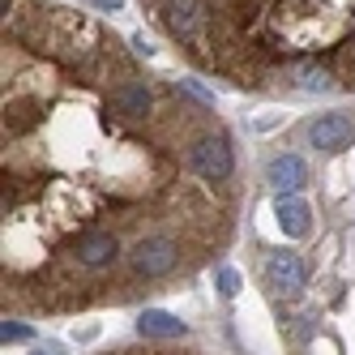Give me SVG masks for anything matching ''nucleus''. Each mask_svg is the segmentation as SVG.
Wrapping results in <instances>:
<instances>
[{
  "mask_svg": "<svg viewBox=\"0 0 355 355\" xmlns=\"http://www.w3.org/2000/svg\"><path fill=\"white\" fill-rule=\"evenodd\" d=\"M180 240L167 236V232H150L141 236L133 248H129V270L133 278H146V283H155V278H167L175 266H180Z\"/></svg>",
  "mask_w": 355,
  "mask_h": 355,
  "instance_id": "nucleus-1",
  "label": "nucleus"
},
{
  "mask_svg": "<svg viewBox=\"0 0 355 355\" xmlns=\"http://www.w3.org/2000/svg\"><path fill=\"white\" fill-rule=\"evenodd\" d=\"M189 167L201 175L206 184H227L236 171V155H232V141H227L223 133H201L193 137V146L184 150Z\"/></svg>",
  "mask_w": 355,
  "mask_h": 355,
  "instance_id": "nucleus-2",
  "label": "nucleus"
},
{
  "mask_svg": "<svg viewBox=\"0 0 355 355\" xmlns=\"http://www.w3.org/2000/svg\"><path fill=\"white\" fill-rule=\"evenodd\" d=\"M69 257L78 261V270L86 274H103L107 266L120 261V236L107 232V227H94V232H82L78 240L69 244Z\"/></svg>",
  "mask_w": 355,
  "mask_h": 355,
  "instance_id": "nucleus-3",
  "label": "nucleus"
},
{
  "mask_svg": "<svg viewBox=\"0 0 355 355\" xmlns=\"http://www.w3.org/2000/svg\"><path fill=\"white\" fill-rule=\"evenodd\" d=\"M159 17L175 43H197L210 26V0H163Z\"/></svg>",
  "mask_w": 355,
  "mask_h": 355,
  "instance_id": "nucleus-4",
  "label": "nucleus"
},
{
  "mask_svg": "<svg viewBox=\"0 0 355 355\" xmlns=\"http://www.w3.org/2000/svg\"><path fill=\"white\" fill-rule=\"evenodd\" d=\"M309 141L317 150H325V155H334V150H347L355 141V120L343 116V112H325L309 124Z\"/></svg>",
  "mask_w": 355,
  "mask_h": 355,
  "instance_id": "nucleus-5",
  "label": "nucleus"
},
{
  "mask_svg": "<svg viewBox=\"0 0 355 355\" xmlns=\"http://www.w3.org/2000/svg\"><path fill=\"white\" fill-rule=\"evenodd\" d=\"M112 107L124 116V120H146L155 112V94H150V82L146 78H124L112 86Z\"/></svg>",
  "mask_w": 355,
  "mask_h": 355,
  "instance_id": "nucleus-6",
  "label": "nucleus"
},
{
  "mask_svg": "<svg viewBox=\"0 0 355 355\" xmlns=\"http://www.w3.org/2000/svg\"><path fill=\"white\" fill-rule=\"evenodd\" d=\"M266 283H270L278 295H300L304 283H309V270H304V261L295 257V252H270V261H266Z\"/></svg>",
  "mask_w": 355,
  "mask_h": 355,
  "instance_id": "nucleus-7",
  "label": "nucleus"
},
{
  "mask_svg": "<svg viewBox=\"0 0 355 355\" xmlns=\"http://www.w3.org/2000/svg\"><path fill=\"white\" fill-rule=\"evenodd\" d=\"M266 180H270L278 193H300L304 184H309V167H304V159H295V155H278V159L266 167Z\"/></svg>",
  "mask_w": 355,
  "mask_h": 355,
  "instance_id": "nucleus-8",
  "label": "nucleus"
},
{
  "mask_svg": "<svg viewBox=\"0 0 355 355\" xmlns=\"http://www.w3.org/2000/svg\"><path fill=\"white\" fill-rule=\"evenodd\" d=\"M274 218H278V227H283L287 236H309V218H313V210H309V201H300V197H291V193H278V201H274Z\"/></svg>",
  "mask_w": 355,
  "mask_h": 355,
  "instance_id": "nucleus-9",
  "label": "nucleus"
},
{
  "mask_svg": "<svg viewBox=\"0 0 355 355\" xmlns=\"http://www.w3.org/2000/svg\"><path fill=\"white\" fill-rule=\"evenodd\" d=\"M137 329H141L146 338H180L184 334V321H175L171 313H155V309H150V313H141Z\"/></svg>",
  "mask_w": 355,
  "mask_h": 355,
  "instance_id": "nucleus-10",
  "label": "nucleus"
},
{
  "mask_svg": "<svg viewBox=\"0 0 355 355\" xmlns=\"http://www.w3.org/2000/svg\"><path fill=\"white\" fill-rule=\"evenodd\" d=\"M295 86L300 90H329L334 86V73H329L325 64H295Z\"/></svg>",
  "mask_w": 355,
  "mask_h": 355,
  "instance_id": "nucleus-11",
  "label": "nucleus"
},
{
  "mask_svg": "<svg viewBox=\"0 0 355 355\" xmlns=\"http://www.w3.org/2000/svg\"><path fill=\"white\" fill-rule=\"evenodd\" d=\"M218 291H223V295H236V291H240V274L223 266V270H218Z\"/></svg>",
  "mask_w": 355,
  "mask_h": 355,
  "instance_id": "nucleus-12",
  "label": "nucleus"
},
{
  "mask_svg": "<svg viewBox=\"0 0 355 355\" xmlns=\"http://www.w3.org/2000/svg\"><path fill=\"white\" fill-rule=\"evenodd\" d=\"M0 338H5V343H21V338H31V329H26V325H17V321H5Z\"/></svg>",
  "mask_w": 355,
  "mask_h": 355,
  "instance_id": "nucleus-13",
  "label": "nucleus"
},
{
  "mask_svg": "<svg viewBox=\"0 0 355 355\" xmlns=\"http://www.w3.org/2000/svg\"><path fill=\"white\" fill-rule=\"evenodd\" d=\"M90 5H98V9H124V0H90Z\"/></svg>",
  "mask_w": 355,
  "mask_h": 355,
  "instance_id": "nucleus-14",
  "label": "nucleus"
},
{
  "mask_svg": "<svg viewBox=\"0 0 355 355\" xmlns=\"http://www.w3.org/2000/svg\"><path fill=\"white\" fill-rule=\"evenodd\" d=\"M35 355H43V351H35Z\"/></svg>",
  "mask_w": 355,
  "mask_h": 355,
  "instance_id": "nucleus-15",
  "label": "nucleus"
}]
</instances>
